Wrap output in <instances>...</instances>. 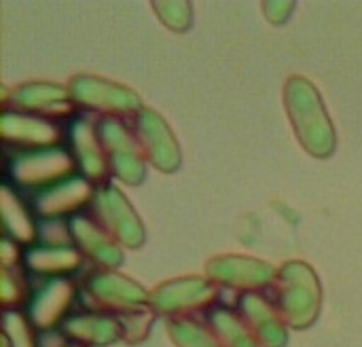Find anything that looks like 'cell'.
<instances>
[{
	"label": "cell",
	"instance_id": "cell-18",
	"mask_svg": "<svg viewBox=\"0 0 362 347\" xmlns=\"http://www.w3.org/2000/svg\"><path fill=\"white\" fill-rule=\"evenodd\" d=\"M30 267L40 271V274H51V276H57V274H64V271H70L78 265V254L70 252V250H45V252H36L28 259Z\"/></svg>",
	"mask_w": 362,
	"mask_h": 347
},
{
	"label": "cell",
	"instance_id": "cell-5",
	"mask_svg": "<svg viewBox=\"0 0 362 347\" xmlns=\"http://www.w3.org/2000/svg\"><path fill=\"white\" fill-rule=\"evenodd\" d=\"M214 299V290L199 278H189V280H176L159 286L153 297L151 305L157 312H182V310H193L208 305Z\"/></svg>",
	"mask_w": 362,
	"mask_h": 347
},
{
	"label": "cell",
	"instance_id": "cell-4",
	"mask_svg": "<svg viewBox=\"0 0 362 347\" xmlns=\"http://www.w3.org/2000/svg\"><path fill=\"white\" fill-rule=\"evenodd\" d=\"M95 212L106 223V227L121 237L127 246H140L142 244V227L138 216L132 212L125 197L115 189H104L95 197Z\"/></svg>",
	"mask_w": 362,
	"mask_h": 347
},
{
	"label": "cell",
	"instance_id": "cell-7",
	"mask_svg": "<svg viewBox=\"0 0 362 347\" xmlns=\"http://www.w3.org/2000/svg\"><path fill=\"white\" fill-rule=\"evenodd\" d=\"M214 280L229 286H265L274 280V267L248 257H218L208 265Z\"/></svg>",
	"mask_w": 362,
	"mask_h": 347
},
{
	"label": "cell",
	"instance_id": "cell-21",
	"mask_svg": "<svg viewBox=\"0 0 362 347\" xmlns=\"http://www.w3.org/2000/svg\"><path fill=\"white\" fill-rule=\"evenodd\" d=\"M163 4L165 6H161V2H155V8L157 11H168V15H161L168 25H172L176 30H182L185 25H189L191 8L185 2H163Z\"/></svg>",
	"mask_w": 362,
	"mask_h": 347
},
{
	"label": "cell",
	"instance_id": "cell-13",
	"mask_svg": "<svg viewBox=\"0 0 362 347\" xmlns=\"http://www.w3.org/2000/svg\"><path fill=\"white\" fill-rule=\"evenodd\" d=\"M66 335L72 339H78L83 343L93 346H108L115 339L121 337V324L102 318V316H78L66 322Z\"/></svg>",
	"mask_w": 362,
	"mask_h": 347
},
{
	"label": "cell",
	"instance_id": "cell-2",
	"mask_svg": "<svg viewBox=\"0 0 362 347\" xmlns=\"http://www.w3.org/2000/svg\"><path fill=\"white\" fill-rule=\"evenodd\" d=\"M282 290H280V305L295 329L308 327L318 314L320 288L314 271L303 263H291L280 274Z\"/></svg>",
	"mask_w": 362,
	"mask_h": 347
},
{
	"label": "cell",
	"instance_id": "cell-10",
	"mask_svg": "<svg viewBox=\"0 0 362 347\" xmlns=\"http://www.w3.org/2000/svg\"><path fill=\"white\" fill-rule=\"evenodd\" d=\"M242 316L248 322V329L252 337H257L267 347H282L286 341V333L280 324V320L272 314V305L259 297V295H244L240 299Z\"/></svg>",
	"mask_w": 362,
	"mask_h": 347
},
{
	"label": "cell",
	"instance_id": "cell-11",
	"mask_svg": "<svg viewBox=\"0 0 362 347\" xmlns=\"http://www.w3.org/2000/svg\"><path fill=\"white\" fill-rule=\"evenodd\" d=\"M140 138L151 155V161L159 167V170H174L178 165V148L176 142L172 138V134L168 131L165 123L151 110L142 112L140 119Z\"/></svg>",
	"mask_w": 362,
	"mask_h": 347
},
{
	"label": "cell",
	"instance_id": "cell-14",
	"mask_svg": "<svg viewBox=\"0 0 362 347\" xmlns=\"http://www.w3.org/2000/svg\"><path fill=\"white\" fill-rule=\"evenodd\" d=\"M72 233L81 242L83 250L89 257H93L95 261H100L102 265L112 267V265L121 263V250L112 242H108L93 223H89L85 218H76L72 223Z\"/></svg>",
	"mask_w": 362,
	"mask_h": 347
},
{
	"label": "cell",
	"instance_id": "cell-6",
	"mask_svg": "<svg viewBox=\"0 0 362 347\" xmlns=\"http://www.w3.org/2000/svg\"><path fill=\"white\" fill-rule=\"evenodd\" d=\"M72 93L81 100L87 102L95 108H108L115 112H127V110H138L140 100L136 93H132L127 87L110 85L106 81L89 78V76H78L72 81Z\"/></svg>",
	"mask_w": 362,
	"mask_h": 347
},
{
	"label": "cell",
	"instance_id": "cell-8",
	"mask_svg": "<svg viewBox=\"0 0 362 347\" xmlns=\"http://www.w3.org/2000/svg\"><path fill=\"white\" fill-rule=\"evenodd\" d=\"M72 170H74L72 157L68 153H59V151L32 155V157L17 161V165H15L17 182L25 184V187L55 182L64 176H70Z\"/></svg>",
	"mask_w": 362,
	"mask_h": 347
},
{
	"label": "cell",
	"instance_id": "cell-3",
	"mask_svg": "<svg viewBox=\"0 0 362 347\" xmlns=\"http://www.w3.org/2000/svg\"><path fill=\"white\" fill-rule=\"evenodd\" d=\"M87 297L93 307H108L110 312H142L146 310V293L134 282L119 276H98L87 284Z\"/></svg>",
	"mask_w": 362,
	"mask_h": 347
},
{
	"label": "cell",
	"instance_id": "cell-1",
	"mask_svg": "<svg viewBox=\"0 0 362 347\" xmlns=\"http://www.w3.org/2000/svg\"><path fill=\"white\" fill-rule=\"evenodd\" d=\"M286 110L291 112L293 125L301 138V144L318 155L327 157L335 146L331 121L325 114L318 91L303 78L286 83Z\"/></svg>",
	"mask_w": 362,
	"mask_h": 347
},
{
	"label": "cell",
	"instance_id": "cell-22",
	"mask_svg": "<svg viewBox=\"0 0 362 347\" xmlns=\"http://www.w3.org/2000/svg\"><path fill=\"white\" fill-rule=\"evenodd\" d=\"M11 318H13V322H15V324H11V320L6 318V327H8V331L13 333L15 347H36V343H32V337H30L28 324H25L17 314H11Z\"/></svg>",
	"mask_w": 362,
	"mask_h": 347
},
{
	"label": "cell",
	"instance_id": "cell-15",
	"mask_svg": "<svg viewBox=\"0 0 362 347\" xmlns=\"http://www.w3.org/2000/svg\"><path fill=\"white\" fill-rule=\"evenodd\" d=\"M87 197H89V184L83 180H72L66 187H59V189L42 195L38 199V212H42L47 216L72 212L83 201H87Z\"/></svg>",
	"mask_w": 362,
	"mask_h": 347
},
{
	"label": "cell",
	"instance_id": "cell-20",
	"mask_svg": "<svg viewBox=\"0 0 362 347\" xmlns=\"http://www.w3.org/2000/svg\"><path fill=\"white\" fill-rule=\"evenodd\" d=\"M170 335L178 347H221L218 341L210 339L202 329L191 322H174L170 324Z\"/></svg>",
	"mask_w": 362,
	"mask_h": 347
},
{
	"label": "cell",
	"instance_id": "cell-17",
	"mask_svg": "<svg viewBox=\"0 0 362 347\" xmlns=\"http://www.w3.org/2000/svg\"><path fill=\"white\" fill-rule=\"evenodd\" d=\"M212 329L223 347H257L252 333H248V327L238 322V318L227 310H218L212 316Z\"/></svg>",
	"mask_w": 362,
	"mask_h": 347
},
{
	"label": "cell",
	"instance_id": "cell-19",
	"mask_svg": "<svg viewBox=\"0 0 362 347\" xmlns=\"http://www.w3.org/2000/svg\"><path fill=\"white\" fill-rule=\"evenodd\" d=\"M83 136H74L78 140V151L83 157V167L87 172V176H91L93 180H100L106 174V163H104V153L102 146L98 144V140L91 136L89 129H81Z\"/></svg>",
	"mask_w": 362,
	"mask_h": 347
},
{
	"label": "cell",
	"instance_id": "cell-16",
	"mask_svg": "<svg viewBox=\"0 0 362 347\" xmlns=\"http://www.w3.org/2000/svg\"><path fill=\"white\" fill-rule=\"evenodd\" d=\"M4 127H15V134H8L6 140L15 138V142L25 144H55L59 140V129L47 121H34V119H21L15 117V123L4 119Z\"/></svg>",
	"mask_w": 362,
	"mask_h": 347
},
{
	"label": "cell",
	"instance_id": "cell-9",
	"mask_svg": "<svg viewBox=\"0 0 362 347\" xmlns=\"http://www.w3.org/2000/svg\"><path fill=\"white\" fill-rule=\"evenodd\" d=\"M100 140L108 144L117 176H121L129 184L140 182L144 176V170H142L140 155L136 153V140H132L125 134V129L112 121H106V125L100 127Z\"/></svg>",
	"mask_w": 362,
	"mask_h": 347
},
{
	"label": "cell",
	"instance_id": "cell-12",
	"mask_svg": "<svg viewBox=\"0 0 362 347\" xmlns=\"http://www.w3.org/2000/svg\"><path fill=\"white\" fill-rule=\"evenodd\" d=\"M72 286L70 282L64 280H55L47 290H42V295L36 297L34 301V310H32V320L36 327L40 329H51L70 307L72 301Z\"/></svg>",
	"mask_w": 362,
	"mask_h": 347
}]
</instances>
